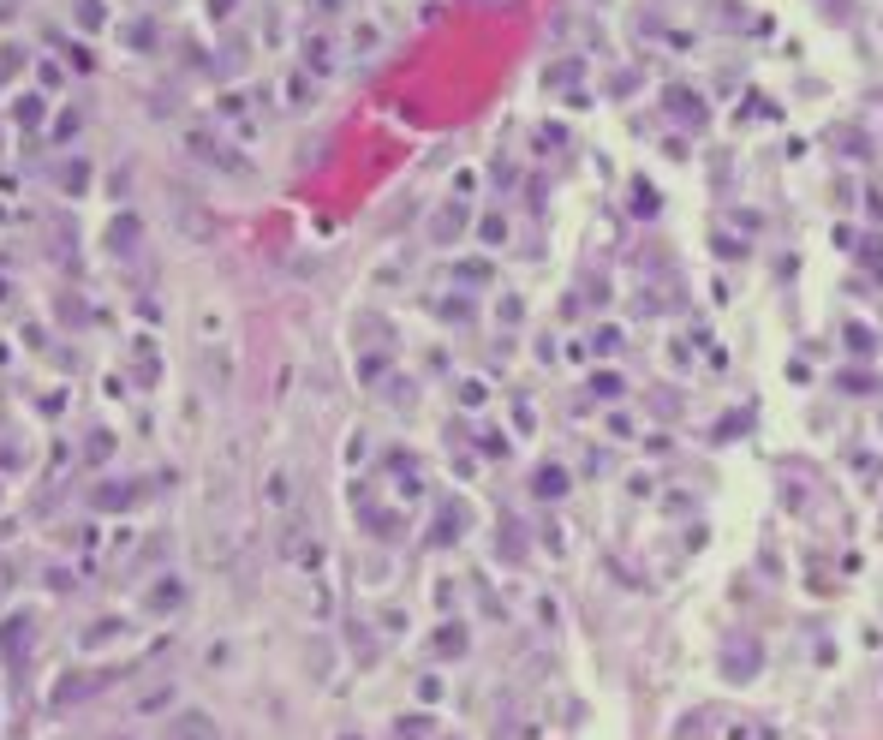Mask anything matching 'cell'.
<instances>
[{
    "label": "cell",
    "instance_id": "1",
    "mask_svg": "<svg viewBox=\"0 0 883 740\" xmlns=\"http://www.w3.org/2000/svg\"><path fill=\"white\" fill-rule=\"evenodd\" d=\"M174 740H221V735H216V722L203 717V711H192V717L174 722Z\"/></svg>",
    "mask_w": 883,
    "mask_h": 740
}]
</instances>
